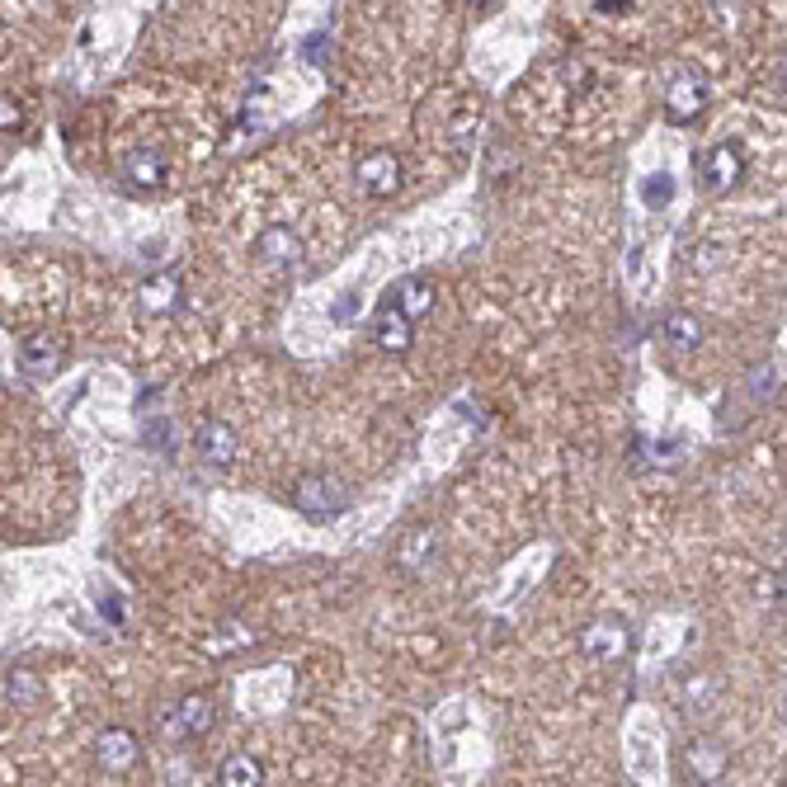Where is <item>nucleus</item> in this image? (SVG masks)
<instances>
[{
	"mask_svg": "<svg viewBox=\"0 0 787 787\" xmlns=\"http://www.w3.org/2000/svg\"><path fill=\"white\" fill-rule=\"evenodd\" d=\"M194 448H198V457H204V463L226 467V463L236 457V429L222 425V420H204V425L194 429Z\"/></svg>",
	"mask_w": 787,
	"mask_h": 787,
	"instance_id": "9",
	"label": "nucleus"
},
{
	"mask_svg": "<svg viewBox=\"0 0 787 787\" xmlns=\"http://www.w3.org/2000/svg\"><path fill=\"white\" fill-rule=\"evenodd\" d=\"M599 14H623V10H632V5H618V0H599V5H590Z\"/></svg>",
	"mask_w": 787,
	"mask_h": 787,
	"instance_id": "24",
	"label": "nucleus"
},
{
	"mask_svg": "<svg viewBox=\"0 0 787 787\" xmlns=\"http://www.w3.org/2000/svg\"><path fill=\"white\" fill-rule=\"evenodd\" d=\"M359 184H364V189H373V194H396V184H401V161H396L392 151L368 156V161H359Z\"/></svg>",
	"mask_w": 787,
	"mask_h": 787,
	"instance_id": "12",
	"label": "nucleus"
},
{
	"mask_svg": "<svg viewBox=\"0 0 787 787\" xmlns=\"http://www.w3.org/2000/svg\"><path fill=\"white\" fill-rule=\"evenodd\" d=\"M293 500H297V509H303V514H311V519H335V514L349 509V491L335 477H321V471H317V477L297 481Z\"/></svg>",
	"mask_w": 787,
	"mask_h": 787,
	"instance_id": "3",
	"label": "nucleus"
},
{
	"mask_svg": "<svg viewBox=\"0 0 787 787\" xmlns=\"http://www.w3.org/2000/svg\"><path fill=\"white\" fill-rule=\"evenodd\" d=\"M373 340H378V349H388V354H406L410 340H415V325L401 317L396 307H388L378 317V325H373Z\"/></svg>",
	"mask_w": 787,
	"mask_h": 787,
	"instance_id": "14",
	"label": "nucleus"
},
{
	"mask_svg": "<svg viewBox=\"0 0 787 787\" xmlns=\"http://www.w3.org/2000/svg\"><path fill=\"white\" fill-rule=\"evenodd\" d=\"M641 198H647L651 208H665L669 198H675V180H669L665 170H655V175H647V180H641Z\"/></svg>",
	"mask_w": 787,
	"mask_h": 787,
	"instance_id": "20",
	"label": "nucleus"
},
{
	"mask_svg": "<svg viewBox=\"0 0 787 787\" xmlns=\"http://www.w3.org/2000/svg\"><path fill=\"white\" fill-rule=\"evenodd\" d=\"M580 647H585L590 661L608 665V661H623V655H627V647H632V632H627V623H618V618H599V623H590L580 632Z\"/></svg>",
	"mask_w": 787,
	"mask_h": 787,
	"instance_id": "5",
	"label": "nucleus"
},
{
	"mask_svg": "<svg viewBox=\"0 0 787 787\" xmlns=\"http://www.w3.org/2000/svg\"><path fill=\"white\" fill-rule=\"evenodd\" d=\"M260 783H265V768H260V760H250V754H232L218 778V787H260Z\"/></svg>",
	"mask_w": 787,
	"mask_h": 787,
	"instance_id": "17",
	"label": "nucleus"
},
{
	"mask_svg": "<svg viewBox=\"0 0 787 787\" xmlns=\"http://www.w3.org/2000/svg\"><path fill=\"white\" fill-rule=\"evenodd\" d=\"M5 689H10V703H20V708H34L38 698H42V679L34 675V669H14V675L5 679Z\"/></svg>",
	"mask_w": 787,
	"mask_h": 787,
	"instance_id": "18",
	"label": "nucleus"
},
{
	"mask_svg": "<svg viewBox=\"0 0 787 787\" xmlns=\"http://www.w3.org/2000/svg\"><path fill=\"white\" fill-rule=\"evenodd\" d=\"M95 760L109 768V774H127L137 760H142V746L133 731H123V726H109V731H99L95 740Z\"/></svg>",
	"mask_w": 787,
	"mask_h": 787,
	"instance_id": "8",
	"label": "nucleus"
},
{
	"mask_svg": "<svg viewBox=\"0 0 787 787\" xmlns=\"http://www.w3.org/2000/svg\"><path fill=\"white\" fill-rule=\"evenodd\" d=\"M24 123V109L14 104L10 95H0V133H10V127H20Z\"/></svg>",
	"mask_w": 787,
	"mask_h": 787,
	"instance_id": "22",
	"label": "nucleus"
},
{
	"mask_svg": "<svg viewBox=\"0 0 787 787\" xmlns=\"http://www.w3.org/2000/svg\"><path fill=\"white\" fill-rule=\"evenodd\" d=\"M684 764H689V774L698 783H722L726 768H731V750H726L717 736H698V740H689V750H684Z\"/></svg>",
	"mask_w": 787,
	"mask_h": 787,
	"instance_id": "6",
	"label": "nucleus"
},
{
	"mask_svg": "<svg viewBox=\"0 0 787 787\" xmlns=\"http://www.w3.org/2000/svg\"><path fill=\"white\" fill-rule=\"evenodd\" d=\"M661 335H665L669 349H698V345H703V321L689 317V311H669L665 325H661Z\"/></svg>",
	"mask_w": 787,
	"mask_h": 787,
	"instance_id": "16",
	"label": "nucleus"
},
{
	"mask_svg": "<svg viewBox=\"0 0 787 787\" xmlns=\"http://www.w3.org/2000/svg\"><path fill=\"white\" fill-rule=\"evenodd\" d=\"M740 175H746V151H740V142H717L703 161H698V184L712 194V198H722V194H731Z\"/></svg>",
	"mask_w": 787,
	"mask_h": 787,
	"instance_id": "1",
	"label": "nucleus"
},
{
	"mask_svg": "<svg viewBox=\"0 0 787 787\" xmlns=\"http://www.w3.org/2000/svg\"><path fill=\"white\" fill-rule=\"evenodd\" d=\"M246 641H255L250 627H241L236 618H226L218 632H212V655H232L236 647H246Z\"/></svg>",
	"mask_w": 787,
	"mask_h": 787,
	"instance_id": "19",
	"label": "nucleus"
},
{
	"mask_svg": "<svg viewBox=\"0 0 787 787\" xmlns=\"http://www.w3.org/2000/svg\"><path fill=\"white\" fill-rule=\"evenodd\" d=\"M255 255L274 269H288L303 260V241H297V232H288V226H269V232L255 241Z\"/></svg>",
	"mask_w": 787,
	"mask_h": 787,
	"instance_id": "10",
	"label": "nucleus"
},
{
	"mask_svg": "<svg viewBox=\"0 0 787 787\" xmlns=\"http://www.w3.org/2000/svg\"><path fill=\"white\" fill-rule=\"evenodd\" d=\"M703 109H708V76L693 66H679L675 76L665 81V113L675 123H693Z\"/></svg>",
	"mask_w": 787,
	"mask_h": 787,
	"instance_id": "2",
	"label": "nucleus"
},
{
	"mask_svg": "<svg viewBox=\"0 0 787 787\" xmlns=\"http://www.w3.org/2000/svg\"><path fill=\"white\" fill-rule=\"evenodd\" d=\"M180 303H184V279L175 269H161L137 288V307L147 317H170V311H180Z\"/></svg>",
	"mask_w": 787,
	"mask_h": 787,
	"instance_id": "7",
	"label": "nucleus"
},
{
	"mask_svg": "<svg viewBox=\"0 0 787 787\" xmlns=\"http://www.w3.org/2000/svg\"><path fill=\"white\" fill-rule=\"evenodd\" d=\"M307 62L311 66H321V62H331V38H307Z\"/></svg>",
	"mask_w": 787,
	"mask_h": 787,
	"instance_id": "23",
	"label": "nucleus"
},
{
	"mask_svg": "<svg viewBox=\"0 0 787 787\" xmlns=\"http://www.w3.org/2000/svg\"><path fill=\"white\" fill-rule=\"evenodd\" d=\"M396 307H401V317H406L410 325L420 321V317H429V311H434V283L429 279H406V283H396Z\"/></svg>",
	"mask_w": 787,
	"mask_h": 787,
	"instance_id": "13",
	"label": "nucleus"
},
{
	"mask_svg": "<svg viewBox=\"0 0 787 787\" xmlns=\"http://www.w3.org/2000/svg\"><path fill=\"white\" fill-rule=\"evenodd\" d=\"M57 364H62V345H57L52 335L24 340V349H20V373L24 378H52Z\"/></svg>",
	"mask_w": 787,
	"mask_h": 787,
	"instance_id": "11",
	"label": "nucleus"
},
{
	"mask_svg": "<svg viewBox=\"0 0 787 787\" xmlns=\"http://www.w3.org/2000/svg\"><path fill=\"white\" fill-rule=\"evenodd\" d=\"M212 717H218V708H212V698L208 693H184L175 712H165V736L170 740H194V736H204Z\"/></svg>",
	"mask_w": 787,
	"mask_h": 787,
	"instance_id": "4",
	"label": "nucleus"
},
{
	"mask_svg": "<svg viewBox=\"0 0 787 787\" xmlns=\"http://www.w3.org/2000/svg\"><path fill=\"white\" fill-rule=\"evenodd\" d=\"M429 542H434V533H429V528H415L410 542L401 548V566H420V562H425V552H429Z\"/></svg>",
	"mask_w": 787,
	"mask_h": 787,
	"instance_id": "21",
	"label": "nucleus"
},
{
	"mask_svg": "<svg viewBox=\"0 0 787 787\" xmlns=\"http://www.w3.org/2000/svg\"><path fill=\"white\" fill-rule=\"evenodd\" d=\"M123 180L137 184V189H161L165 184V161L156 151H133L123 161Z\"/></svg>",
	"mask_w": 787,
	"mask_h": 787,
	"instance_id": "15",
	"label": "nucleus"
}]
</instances>
